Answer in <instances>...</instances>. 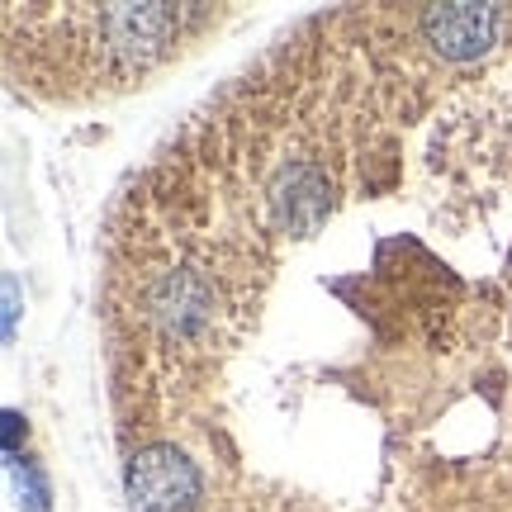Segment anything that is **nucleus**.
Instances as JSON below:
<instances>
[{"instance_id":"20e7f679","label":"nucleus","mask_w":512,"mask_h":512,"mask_svg":"<svg viewBox=\"0 0 512 512\" xmlns=\"http://www.w3.org/2000/svg\"><path fill=\"white\" fill-rule=\"evenodd\" d=\"M19 427H24V418L10 408V413H5V456H10V460L19 456Z\"/></svg>"},{"instance_id":"7ed1b4c3","label":"nucleus","mask_w":512,"mask_h":512,"mask_svg":"<svg viewBox=\"0 0 512 512\" xmlns=\"http://www.w3.org/2000/svg\"><path fill=\"white\" fill-rule=\"evenodd\" d=\"M15 313H19V285L15 275H5V337H15Z\"/></svg>"},{"instance_id":"f03ea898","label":"nucleus","mask_w":512,"mask_h":512,"mask_svg":"<svg viewBox=\"0 0 512 512\" xmlns=\"http://www.w3.org/2000/svg\"><path fill=\"white\" fill-rule=\"evenodd\" d=\"M10 475L19 479V508L24 512H48V484H43V475H38L29 460L15 456L10 460Z\"/></svg>"},{"instance_id":"f257e3e1","label":"nucleus","mask_w":512,"mask_h":512,"mask_svg":"<svg viewBox=\"0 0 512 512\" xmlns=\"http://www.w3.org/2000/svg\"><path fill=\"white\" fill-rule=\"evenodd\" d=\"M508 15L494 5H432L418 15V34L446 62H479L498 48Z\"/></svg>"}]
</instances>
